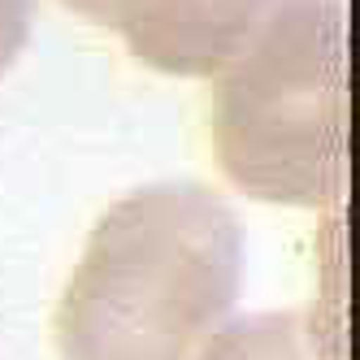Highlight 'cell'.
Segmentation results:
<instances>
[{
	"label": "cell",
	"instance_id": "obj_1",
	"mask_svg": "<svg viewBox=\"0 0 360 360\" xmlns=\"http://www.w3.org/2000/svg\"><path fill=\"white\" fill-rule=\"evenodd\" d=\"M243 287V226L195 183L109 204L57 304L61 360H204Z\"/></svg>",
	"mask_w": 360,
	"mask_h": 360
},
{
	"label": "cell",
	"instance_id": "obj_2",
	"mask_svg": "<svg viewBox=\"0 0 360 360\" xmlns=\"http://www.w3.org/2000/svg\"><path fill=\"white\" fill-rule=\"evenodd\" d=\"M343 0H265L217 74L213 152L235 187L274 204H326L343 187Z\"/></svg>",
	"mask_w": 360,
	"mask_h": 360
},
{
	"label": "cell",
	"instance_id": "obj_3",
	"mask_svg": "<svg viewBox=\"0 0 360 360\" xmlns=\"http://www.w3.org/2000/svg\"><path fill=\"white\" fill-rule=\"evenodd\" d=\"M65 5L113 31L152 70L213 74L235 57L265 0H65Z\"/></svg>",
	"mask_w": 360,
	"mask_h": 360
},
{
	"label": "cell",
	"instance_id": "obj_4",
	"mask_svg": "<svg viewBox=\"0 0 360 360\" xmlns=\"http://www.w3.org/2000/svg\"><path fill=\"white\" fill-rule=\"evenodd\" d=\"M204 360H326L313 321L295 308L221 326Z\"/></svg>",
	"mask_w": 360,
	"mask_h": 360
},
{
	"label": "cell",
	"instance_id": "obj_5",
	"mask_svg": "<svg viewBox=\"0 0 360 360\" xmlns=\"http://www.w3.org/2000/svg\"><path fill=\"white\" fill-rule=\"evenodd\" d=\"M31 35V0H0V74L13 65Z\"/></svg>",
	"mask_w": 360,
	"mask_h": 360
}]
</instances>
